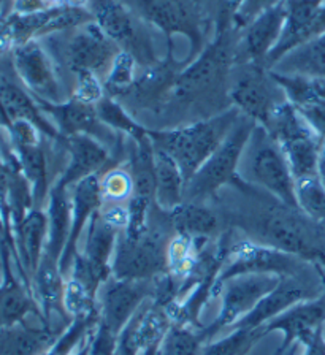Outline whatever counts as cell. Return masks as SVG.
<instances>
[{
  "instance_id": "16",
  "label": "cell",
  "mask_w": 325,
  "mask_h": 355,
  "mask_svg": "<svg viewBox=\"0 0 325 355\" xmlns=\"http://www.w3.org/2000/svg\"><path fill=\"white\" fill-rule=\"evenodd\" d=\"M143 21L161 29L172 44L173 35H184L192 44L191 58L198 54L202 29L197 10L191 0H135Z\"/></svg>"
},
{
  "instance_id": "22",
  "label": "cell",
  "mask_w": 325,
  "mask_h": 355,
  "mask_svg": "<svg viewBox=\"0 0 325 355\" xmlns=\"http://www.w3.org/2000/svg\"><path fill=\"white\" fill-rule=\"evenodd\" d=\"M62 141L69 153V164L56 182L60 187L70 189L87 176L100 175V171L112 164V151L96 138L73 135L62 137Z\"/></svg>"
},
{
  "instance_id": "2",
  "label": "cell",
  "mask_w": 325,
  "mask_h": 355,
  "mask_svg": "<svg viewBox=\"0 0 325 355\" xmlns=\"http://www.w3.org/2000/svg\"><path fill=\"white\" fill-rule=\"evenodd\" d=\"M240 116V111L232 108L213 118L191 122L187 125L165 130H148V133L154 148L162 149L178 164L187 182L219 148Z\"/></svg>"
},
{
  "instance_id": "18",
  "label": "cell",
  "mask_w": 325,
  "mask_h": 355,
  "mask_svg": "<svg viewBox=\"0 0 325 355\" xmlns=\"http://www.w3.org/2000/svg\"><path fill=\"white\" fill-rule=\"evenodd\" d=\"M286 0L268 8L241 29L240 40L236 42L235 64L265 65L270 53L276 46L283 35L286 24Z\"/></svg>"
},
{
  "instance_id": "20",
  "label": "cell",
  "mask_w": 325,
  "mask_h": 355,
  "mask_svg": "<svg viewBox=\"0 0 325 355\" xmlns=\"http://www.w3.org/2000/svg\"><path fill=\"white\" fill-rule=\"evenodd\" d=\"M324 322L325 297H321L294 304L262 327L267 335L276 330L284 333L283 347L279 349V352H284L295 341L310 347L314 340L321 335V325Z\"/></svg>"
},
{
  "instance_id": "35",
  "label": "cell",
  "mask_w": 325,
  "mask_h": 355,
  "mask_svg": "<svg viewBox=\"0 0 325 355\" xmlns=\"http://www.w3.org/2000/svg\"><path fill=\"white\" fill-rule=\"evenodd\" d=\"M19 148L26 173L30 178L32 184H34L37 200L42 202L48 191V168L45 153H43L42 148L38 146V141L19 143Z\"/></svg>"
},
{
  "instance_id": "33",
  "label": "cell",
  "mask_w": 325,
  "mask_h": 355,
  "mask_svg": "<svg viewBox=\"0 0 325 355\" xmlns=\"http://www.w3.org/2000/svg\"><path fill=\"white\" fill-rule=\"evenodd\" d=\"M205 343L200 330L187 325L172 324L157 347L156 355H200Z\"/></svg>"
},
{
  "instance_id": "10",
  "label": "cell",
  "mask_w": 325,
  "mask_h": 355,
  "mask_svg": "<svg viewBox=\"0 0 325 355\" xmlns=\"http://www.w3.org/2000/svg\"><path fill=\"white\" fill-rule=\"evenodd\" d=\"M235 65L236 69H232V81L229 87L234 108L256 124L265 125L274 110L288 100L286 92L265 65L249 62Z\"/></svg>"
},
{
  "instance_id": "4",
  "label": "cell",
  "mask_w": 325,
  "mask_h": 355,
  "mask_svg": "<svg viewBox=\"0 0 325 355\" xmlns=\"http://www.w3.org/2000/svg\"><path fill=\"white\" fill-rule=\"evenodd\" d=\"M254 127V121L240 116L216 151L186 182L184 202L207 203V200L216 197L225 186L232 184L238 178L241 159Z\"/></svg>"
},
{
  "instance_id": "31",
  "label": "cell",
  "mask_w": 325,
  "mask_h": 355,
  "mask_svg": "<svg viewBox=\"0 0 325 355\" xmlns=\"http://www.w3.org/2000/svg\"><path fill=\"white\" fill-rule=\"evenodd\" d=\"M267 336L263 327L257 329H232L229 335L207 343L200 355H246L252 346Z\"/></svg>"
},
{
  "instance_id": "13",
  "label": "cell",
  "mask_w": 325,
  "mask_h": 355,
  "mask_svg": "<svg viewBox=\"0 0 325 355\" xmlns=\"http://www.w3.org/2000/svg\"><path fill=\"white\" fill-rule=\"evenodd\" d=\"M152 297V279H118L109 276L98 288V325L119 336L130 319Z\"/></svg>"
},
{
  "instance_id": "44",
  "label": "cell",
  "mask_w": 325,
  "mask_h": 355,
  "mask_svg": "<svg viewBox=\"0 0 325 355\" xmlns=\"http://www.w3.org/2000/svg\"><path fill=\"white\" fill-rule=\"evenodd\" d=\"M0 2H2V0H0Z\"/></svg>"
},
{
  "instance_id": "21",
  "label": "cell",
  "mask_w": 325,
  "mask_h": 355,
  "mask_svg": "<svg viewBox=\"0 0 325 355\" xmlns=\"http://www.w3.org/2000/svg\"><path fill=\"white\" fill-rule=\"evenodd\" d=\"M71 198V224L69 240L65 244L62 255H60L59 266L64 276L67 275L71 263L78 254V243L82 233H85L87 224L94 214L100 209L103 198L100 191V175L87 176L75 186L70 187Z\"/></svg>"
},
{
  "instance_id": "27",
  "label": "cell",
  "mask_w": 325,
  "mask_h": 355,
  "mask_svg": "<svg viewBox=\"0 0 325 355\" xmlns=\"http://www.w3.org/2000/svg\"><path fill=\"white\" fill-rule=\"evenodd\" d=\"M270 70L281 75L325 78V32L292 49Z\"/></svg>"
},
{
  "instance_id": "6",
  "label": "cell",
  "mask_w": 325,
  "mask_h": 355,
  "mask_svg": "<svg viewBox=\"0 0 325 355\" xmlns=\"http://www.w3.org/2000/svg\"><path fill=\"white\" fill-rule=\"evenodd\" d=\"M235 60L236 42L234 38V29L225 26L218 33L216 40L205 46L186 69L179 70L170 92V98L189 102L191 98H195L222 85L225 80H229Z\"/></svg>"
},
{
  "instance_id": "42",
  "label": "cell",
  "mask_w": 325,
  "mask_h": 355,
  "mask_svg": "<svg viewBox=\"0 0 325 355\" xmlns=\"http://www.w3.org/2000/svg\"><path fill=\"white\" fill-rule=\"evenodd\" d=\"M317 176L319 180L325 187V138L322 140V146H321V154H319V165H317Z\"/></svg>"
},
{
  "instance_id": "32",
  "label": "cell",
  "mask_w": 325,
  "mask_h": 355,
  "mask_svg": "<svg viewBox=\"0 0 325 355\" xmlns=\"http://www.w3.org/2000/svg\"><path fill=\"white\" fill-rule=\"evenodd\" d=\"M140 65L134 59V55L121 51L103 80L105 96L113 98L128 97L135 85L137 76H139V71H137Z\"/></svg>"
},
{
  "instance_id": "36",
  "label": "cell",
  "mask_w": 325,
  "mask_h": 355,
  "mask_svg": "<svg viewBox=\"0 0 325 355\" xmlns=\"http://www.w3.org/2000/svg\"><path fill=\"white\" fill-rule=\"evenodd\" d=\"M54 343L51 330H21L3 344V355H42Z\"/></svg>"
},
{
  "instance_id": "43",
  "label": "cell",
  "mask_w": 325,
  "mask_h": 355,
  "mask_svg": "<svg viewBox=\"0 0 325 355\" xmlns=\"http://www.w3.org/2000/svg\"><path fill=\"white\" fill-rule=\"evenodd\" d=\"M319 275H321V279H322V282L325 284V273H324L322 270H319Z\"/></svg>"
},
{
  "instance_id": "5",
  "label": "cell",
  "mask_w": 325,
  "mask_h": 355,
  "mask_svg": "<svg viewBox=\"0 0 325 355\" xmlns=\"http://www.w3.org/2000/svg\"><path fill=\"white\" fill-rule=\"evenodd\" d=\"M283 149L295 181L316 176L324 138L313 129L301 113L286 100L263 125Z\"/></svg>"
},
{
  "instance_id": "12",
  "label": "cell",
  "mask_w": 325,
  "mask_h": 355,
  "mask_svg": "<svg viewBox=\"0 0 325 355\" xmlns=\"http://www.w3.org/2000/svg\"><path fill=\"white\" fill-rule=\"evenodd\" d=\"M119 53L118 44L94 21L75 27L64 46L65 64L75 78L89 75L102 83Z\"/></svg>"
},
{
  "instance_id": "26",
  "label": "cell",
  "mask_w": 325,
  "mask_h": 355,
  "mask_svg": "<svg viewBox=\"0 0 325 355\" xmlns=\"http://www.w3.org/2000/svg\"><path fill=\"white\" fill-rule=\"evenodd\" d=\"M154 153V178H156V205L162 211H172L184 202L186 178L178 164L162 149Z\"/></svg>"
},
{
  "instance_id": "25",
  "label": "cell",
  "mask_w": 325,
  "mask_h": 355,
  "mask_svg": "<svg viewBox=\"0 0 325 355\" xmlns=\"http://www.w3.org/2000/svg\"><path fill=\"white\" fill-rule=\"evenodd\" d=\"M0 103L15 122H30L49 137H60L56 127L42 114L43 111L38 107L37 98H32L23 86L10 80L8 76H0Z\"/></svg>"
},
{
  "instance_id": "28",
  "label": "cell",
  "mask_w": 325,
  "mask_h": 355,
  "mask_svg": "<svg viewBox=\"0 0 325 355\" xmlns=\"http://www.w3.org/2000/svg\"><path fill=\"white\" fill-rule=\"evenodd\" d=\"M71 224V198L70 189L54 184L49 191L48 207V243L45 252L56 260L67 244Z\"/></svg>"
},
{
  "instance_id": "40",
  "label": "cell",
  "mask_w": 325,
  "mask_h": 355,
  "mask_svg": "<svg viewBox=\"0 0 325 355\" xmlns=\"http://www.w3.org/2000/svg\"><path fill=\"white\" fill-rule=\"evenodd\" d=\"M283 0H243L238 10L235 11L234 15V22H235V29L241 31L243 27H246L249 22L257 18L258 15L263 13V11L274 7Z\"/></svg>"
},
{
  "instance_id": "38",
  "label": "cell",
  "mask_w": 325,
  "mask_h": 355,
  "mask_svg": "<svg viewBox=\"0 0 325 355\" xmlns=\"http://www.w3.org/2000/svg\"><path fill=\"white\" fill-rule=\"evenodd\" d=\"M48 238V214L32 211L23 222V244L32 266L40 263L43 241Z\"/></svg>"
},
{
  "instance_id": "7",
  "label": "cell",
  "mask_w": 325,
  "mask_h": 355,
  "mask_svg": "<svg viewBox=\"0 0 325 355\" xmlns=\"http://www.w3.org/2000/svg\"><path fill=\"white\" fill-rule=\"evenodd\" d=\"M94 22L118 44L121 51L134 55L141 69L159 62L156 46L146 21L140 19L119 0H87Z\"/></svg>"
},
{
  "instance_id": "8",
  "label": "cell",
  "mask_w": 325,
  "mask_h": 355,
  "mask_svg": "<svg viewBox=\"0 0 325 355\" xmlns=\"http://www.w3.org/2000/svg\"><path fill=\"white\" fill-rule=\"evenodd\" d=\"M167 230H172V227H152L150 220V229L139 238H128L121 233L112 260V276L143 281L167 273V249L172 240L167 236Z\"/></svg>"
},
{
  "instance_id": "1",
  "label": "cell",
  "mask_w": 325,
  "mask_h": 355,
  "mask_svg": "<svg viewBox=\"0 0 325 355\" xmlns=\"http://www.w3.org/2000/svg\"><path fill=\"white\" fill-rule=\"evenodd\" d=\"M317 222L311 220L299 208H292L281 203L274 197L261 196V207L252 214H246L238 219V225L245 230L246 238L276 248L305 260L322 259V249L319 248L316 238Z\"/></svg>"
},
{
  "instance_id": "24",
  "label": "cell",
  "mask_w": 325,
  "mask_h": 355,
  "mask_svg": "<svg viewBox=\"0 0 325 355\" xmlns=\"http://www.w3.org/2000/svg\"><path fill=\"white\" fill-rule=\"evenodd\" d=\"M165 216L175 235L192 240H213L221 227L218 213L207 203L183 202L172 211H165Z\"/></svg>"
},
{
  "instance_id": "19",
  "label": "cell",
  "mask_w": 325,
  "mask_h": 355,
  "mask_svg": "<svg viewBox=\"0 0 325 355\" xmlns=\"http://www.w3.org/2000/svg\"><path fill=\"white\" fill-rule=\"evenodd\" d=\"M316 293L317 288L305 276V271L299 275L281 277L276 288L270 292L246 318L235 324L234 329H257V327L265 325L294 304L316 298Z\"/></svg>"
},
{
  "instance_id": "11",
  "label": "cell",
  "mask_w": 325,
  "mask_h": 355,
  "mask_svg": "<svg viewBox=\"0 0 325 355\" xmlns=\"http://www.w3.org/2000/svg\"><path fill=\"white\" fill-rule=\"evenodd\" d=\"M306 260L297 255L279 251L276 248L265 246L245 238V240H230L225 249L224 262L219 268L213 286V295L216 297L219 286L225 279L245 273H270L281 277L303 273Z\"/></svg>"
},
{
  "instance_id": "30",
  "label": "cell",
  "mask_w": 325,
  "mask_h": 355,
  "mask_svg": "<svg viewBox=\"0 0 325 355\" xmlns=\"http://www.w3.org/2000/svg\"><path fill=\"white\" fill-rule=\"evenodd\" d=\"M98 118L105 125H108L109 129L118 132L119 135H125L130 140H141L148 135V129H145L141 124H139L129 111L121 105L116 98L103 96L96 103Z\"/></svg>"
},
{
  "instance_id": "34",
  "label": "cell",
  "mask_w": 325,
  "mask_h": 355,
  "mask_svg": "<svg viewBox=\"0 0 325 355\" xmlns=\"http://www.w3.org/2000/svg\"><path fill=\"white\" fill-rule=\"evenodd\" d=\"M295 192L301 213L317 224H325V187L319 176L297 180Z\"/></svg>"
},
{
  "instance_id": "41",
  "label": "cell",
  "mask_w": 325,
  "mask_h": 355,
  "mask_svg": "<svg viewBox=\"0 0 325 355\" xmlns=\"http://www.w3.org/2000/svg\"><path fill=\"white\" fill-rule=\"evenodd\" d=\"M94 335H96V331H94L89 338H85V340H81L80 347L76 349V351L71 352L70 355H91V347H92Z\"/></svg>"
},
{
  "instance_id": "3",
  "label": "cell",
  "mask_w": 325,
  "mask_h": 355,
  "mask_svg": "<svg viewBox=\"0 0 325 355\" xmlns=\"http://www.w3.org/2000/svg\"><path fill=\"white\" fill-rule=\"evenodd\" d=\"M238 178L292 208H299L297 181L276 140L256 124L241 159Z\"/></svg>"
},
{
  "instance_id": "9",
  "label": "cell",
  "mask_w": 325,
  "mask_h": 355,
  "mask_svg": "<svg viewBox=\"0 0 325 355\" xmlns=\"http://www.w3.org/2000/svg\"><path fill=\"white\" fill-rule=\"evenodd\" d=\"M281 276L270 273H245L225 279L219 286L216 297H221L218 318L200 330L203 343H209L224 330L234 329L235 324L246 318L270 292L279 284Z\"/></svg>"
},
{
  "instance_id": "17",
  "label": "cell",
  "mask_w": 325,
  "mask_h": 355,
  "mask_svg": "<svg viewBox=\"0 0 325 355\" xmlns=\"http://www.w3.org/2000/svg\"><path fill=\"white\" fill-rule=\"evenodd\" d=\"M286 8L283 35L267 58V69H273L292 49L325 32V0H286Z\"/></svg>"
},
{
  "instance_id": "39",
  "label": "cell",
  "mask_w": 325,
  "mask_h": 355,
  "mask_svg": "<svg viewBox=\"0 0 325 355\" xmlns=\"http://www.w3.org/2000/svg\"><path fill=\"white\" fill-rule=\"evenodd\" d=\"M29 309V300L18 287L5 288L0 295V315L5 322L19 320Z\"/></svg>"
},
{
  "instance_id": "23",
  "label": "cell",
  "mask_w": 325,
  "mask_h": 355,
  "mask_svg": "<svg viewBox=\"0 0 325 355\" xmlns=\"http://www.w3.org/2000/svg\"><path fill=\"white\" fill-rule=\"evenodd\" d=\"M119 235L121 230L108 224L98 211L92 216L85 230V244L78 254L105 279L112 276V260L116 251Z\"/></svg>"
},
{
  "instance_id": "29",
  "label": "cell",
  "mask_w": 325,
  "mask_h": 355,
  "mask_svg": "<svg viewBox=\"0 0 325 355\" xmlns=\"http://www.w3.org/2000/svg\"><path fill=\"white\" fill-rule=\"evenodd\" d=\"M64 273L60 271L59 260L49 254H43L37 271V288L48 311H58L62 306L64 298Z\"/></svg>"
},
{
  "instance_id": "37",
  "label": "cell",
  "mask_w": 325,
  "mask_h": 355,
  "mask_svg": "<svg viewBox=\"0 0 325 355\" xmlns=\"http://www.w3.org/2000/svg\"><path fill=\"white\" fill-rule=\"evenodd\" d=\"M102 198L107 203H128L134 196V180L128 168L112 166L100 175Z\"/></svg>"
},
{
  "instance_id": "14",
  "label": "cell",
  "mask_w": 325,
  "mask_h": 355,
  "mask_svg": "<svg viewBox=\"0 0 325 355\" xmlns=\"http://www.w3.org/2000/svg\"><path fill=\"white\" fill-rule=\"evenodd\" d=\"M38 107L53 121L60 137L87 135L105 144L112 154L119 149V133L105 125L98 118L97 108L94 103L82 102L76 97H69L60 103H48L37 100Z\"/></svg>"
},
{
  "instance_id": "15",
  "label": "cell",
  "mask_w": 325,
  "mask_h": 355,
  "mask_svg": "<svg viewBox=\"0 0 325 355\" xmlns=\"http://www.w3.org/2000/svg\"><path fill=\"white\" fill-rule=\"evenodd\" d=\"M13 65L19 80L37 100L48 103H60L67 100L53 60L37 38L16 44L13 49Z\"/></svg>"
}]
</instances>
